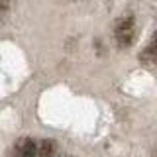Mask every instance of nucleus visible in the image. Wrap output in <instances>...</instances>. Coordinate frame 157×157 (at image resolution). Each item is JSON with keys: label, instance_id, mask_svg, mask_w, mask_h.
<instances>
[{"label": "nucleus", "instance_id": "f257e3e1", "mask_svg": "<svg viewBox=\"0 0 157 157\" xmlns=\"http://www.w3.org/2000/svg\"><path fill=\"white\" fill-rule=\"evenodd\" d=\"M114 36L120 47H128L136 39V22L132 18H122L114 28Z\"/></svg>", "mask_w": 157, "mask_h": 157}, {"label": "nucleus", "instance_id": "f03ea898", "mask_svg": "<svg viewBox=\"0 0 157 157\" xmlns=\"http://www.w3.org/2000/svg\"><path fill=\"white\" fill-rule=\"evenodd\" d=\"M18 157H37V144L32 137H22L16 144Z\"/></svg>", "mask_w": 157, "mask_h": 157}, {"label": "nucleus", "instance_id": "7ed1b4c3", "mask_svg": "<svg viewBox=\"0 0 157 157\" xmlns=\"http://www.w3.org/2000/svg\"><path fill=\"white\" fill-rule=\"evenodd\" d=\"M140 61L144 63V65H147V67H153L155 65V43L153 41H151L149 45L140 53Z\"/></svg>", "mask_w": 157, "mask_h": 157}, {"label": "nucleus", "instance_id": "20e7f679", "mask_svg": "<svg viewBox=\"0 0 157 157\" xmlns=\"http://www.w3.org/2000/svg\"><path fill=\"white\" fill-rule=\"evenodd\" d=\"M53 151H55V141L53 140H43L41 144L37 145V155L39 157H51Z\"/></svg>", "mask_w": 157, "mask_h": 157}, {"label": "nucleus", "instance_id": "39448f33", "mask_svg": "<svg viewBox=\"0 0 157 157\" xmlns=\"http://www.w3.org/2000/svg\"><path fill=\"white\" fill-rule=\"evenodd\" d=\"M4 2H8V0H4Z\"/></svg>", "mask_w": 157, "mask_h": 157}]
</instances>
